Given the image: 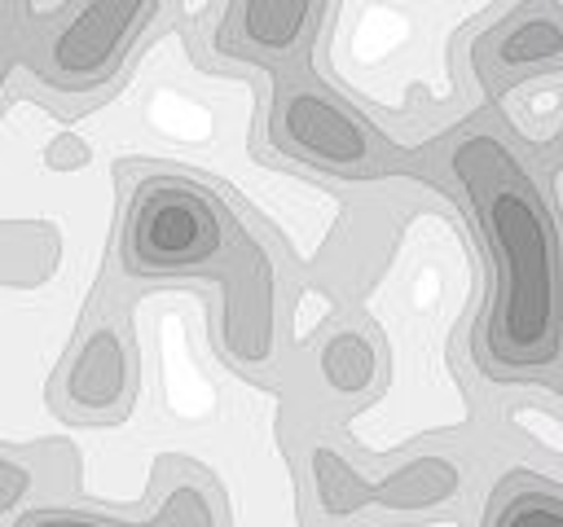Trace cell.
Listing matches in <instances>:
<instances>
[{"label":"cell","mask_w":563,"mask_h":527,"mask_svg":"<svg viewBox=\"0 0 563 527\" xmlns=\"http://www.w3.org/2000/svg\"><path fill=\"white\" fill-rule=\"evenodd\" d=\"M453 167L475 202L493 250L488 312L475 334V356L488 373L550 369L563 360V246L554 215L519 162V154L475 132L453 149Z\"/></svg>","instance_id":"obj_1"},{"label":"cell","mask_w":563,"mask_h":527,"mask_svg":"<svg viewBox=\"0 0 563 527\" xmlns=\"http://www.w3.org/2000/svg\"><path fill=\"white\" fill-rule=\"evenodd\" d=\"M242 233L229 206L185 180V176H145L132 189L119 264L123 277H194L220 272V255H229V237Z\"/></svg>","instance_id":"obj_2"},{"label":"cell","mask_w":563,"mask_h":527,"mask_svg":"<svg viewBox=\"0 0 563 527\" xmlns=\"http://www.w3.org/2000/svg\"><path fill=\"white\" fill-rule=\"evenodd\" d=\"M501 13V4H387L391 22V44L383 61H356V66H334L321 70L325 79L339 83L352 101L378 105L387 114H405L413 92L427 101L444 105L457 97V75H453V35L462 26H475L479 18Z\"/></svg>","instance_id":"obj_3"},{"label":"cell","mask_w":563,"mask_h":527,"mask_svg":"<svg viewBox=\"0 0 563 527\" xmlns=\"http://www.w3.org/2000/svg\"><path fill=\"white\" fill-rule=\"evenodd\" d=\"M150 13H158L154 4H84L75 9V18L48 40V79L66 92H84L106 83L132 35L150 22Z\"/></svg>","instance_id":"obj_4"},{"label":"cell","mask_w":563,"mask_h":527,"mask_svg":"<svg viewBox=\"0 0 563 527\" xmlns=\"http://www.w3.org/2000/svg\"><path fill=\"white\" fill-rule=\"evenodd\" d=\"M286 123H290L299 154H312L321 162H361L365 158V132L352 127L343 114L330 110V101H321L312 92H299L290 101Z\"/></svg>","instance_id":"obj_5"},{"label":"cell","mask_w":563,"mask_h":527,"mask_svg":"<svg viewBox=\"0 0 563 527\" xmlns=\"http://www.w3.org/2000/svg\"><path fill=\"white\" fill-rule=\"evenodd\" d=\"M497 66L501 70H528V66L559 70L563 66V9H550V4L528 9L510 31H501Z\"/></svg>","instance_id":"obj_6"},{"label":"cell","mask_w":563,"mask_h":527,"mask_svg":"<svg viewBox=\"0 0 563 527\" xmlns=\"http://www.w3.org/2000/svg\"><path fill=\"white\" fill-rule=\"evenodd\" d=\"M488 527H563V487L550 479L519 474L497 492Z\"/></svg>","instance_id":"obj_7"},{"label":"cell","mask_w":563,"mask_h":527,"mask_svg":"<svg viewBox=\"0 0 563 527\" xmlns=\"http://www.w3.org/2000/svg\"><path fill=\"white\" fill-rule=\"evenodd\" d=\"M242 35L260 53H290L308 31V13L317 4H242Z\"/></svg>","instance_id":"obj_8"},{"label":"cell","mask_w":563,"mask_h":527,"mask_svg":"<svg viewBox=\"0 0 563 527\" xmlns=\"http://www.w3.org/2000/svg\"><path fill=\"white\" fill-rule=\"evenodd\" d=\"M123 391V356L114 343H101V351L84 356L79 369L70 373V400L84 404V408H101L110 400H119Z\"/></svg>","instance_id":"obj_9"},{"label":"cell","mask_w":563,"mask_h":527,"mask_svg":"<svg viewBox=\"0 0 563 527\" xmlns=\"http://www.w3.org/2000/svg\"><path fill=\"white\" fill-rule=\"evenodd\" d=\"M22 492H26V470H22V466L0 461V509H9Z\"/></svg>","instance_id":"obj_10"},{"label":"cell","mask_w":563,"mask_h":527,"mask_svg":"<svg viewBox=\"0 0 563 527\" xmlns=\"http://www.w3.org/2000/svg\"><path fill=\"white\" fill-rule=\"evenodd\" d=\"M22 527H106V523H92L79 514H31Z\"/></svg>","instance_id":"obj_11"}]
</instances>
